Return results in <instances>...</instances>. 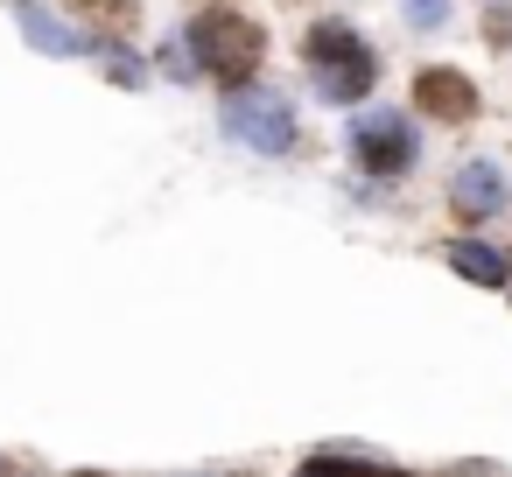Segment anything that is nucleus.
<instances>
[{
  "label": "nucleus",
  "mask_w": 512,
  "mask_h": 477,
  "mask_svg": "<svg viewBox=\"0 0 512 477\" xmlns=\"http://www.w3.org/2000/svg\"><path fill=\"white\" fill-rule=\"evenodd\" d=\"M190 50H197V71H211L218 85H246L253 64L267 57V36L260 22H246L239 8H204L190 22Z\"/></svg>",
  "instance_id": "f257e3e1"
},
{
  "label": "nucleus",
  "mask_w": 512,
  "mask_h": 477,
  "mask_svg": "<svg viewBox=\"0 0 512 477\" xmlns=\"http://www.w3.org/2000/svg\"><path fill=\"white\" fill-rule=\"evenodd\" d=\"M309 71H316V92H323L330 106H351V99L372 92L379 57H372L344 22H316V29H309Z\"/></svg>",
  "instance_id": "f03ea898"
},
{
  "label": "nucleus",
  "mask_w": 512,
  "mask_h": 477,
  "mask_svg": "<svg viewBox=\"0 0 512 477\" xmlns=\"http://www.w3.org/2000/svg\"><path fill=\"white\" fill-rule=\"evenodd\" d=\"M225 134L246 141V148H260V155H288L295 148V113L274 92H232L225 99Z\"/></svg>",
  "instance_id": "7ed1b4c3"
},
{
  "label": "nucleus",
  "mask_w": 512,
  "mask_h": 477,
  "mask_svg": "<svg viewBox=\"0 0 512 477\" xmlns=\"http://www.w3.org/2000/svg\"><path fill=\"white\" fill-rule=\"evenodd\" d=\"M351 155H358V169H372V176H407L414 155H421V141H414L407 113H358V120H351Z\"/></svg>",
  "instance_id": "20e7f679"
},
{
  "label": "nucleus",
  "mask_w": 512,
  "mask_h": 477,
  "mask_svg": "<svg viewBox=\"0 0 512 477\" xmlns=\"http://www.w3.org/2000/svg\"><path fill=\"white\" fill-rule=\"evenodd\" d=\"M414 106L435 113V120H470V113H477V85H470L463 71H442V64H435V71L414 78Z\"/></svg>",
  "instance_id": "39448f33"
},
{
  "label": "nucleus",
  "mask_w": 512,
  "mask_h": 477,
  "mask_svg": "<svg viewBox=\"0 0 512 477\" xmlns=\"http://www.w3.org/2000/svg\"><path fill=\"white\" fill-rule=\"evenodd\" d=\"M498 204H505V176H498L491 162H470V169L456 176V211H463V218H491Z\"/></svg>",
  "instance_id": "423d86ee"
},
{
  "label": "nucleus",
  "mask_w": 512,
  "mask_h": 477,
  "mask_svg": "<svg viewBox=\"0 0 512 477\" xmlns=\"http://www.w3.org/2000/svg\"><path fill=\"white\" fill-rule=\"evenodd\" d=\"M449 267H456L463 281H477V288H505V281H512L505 253L484 246V239H456V246H449Z\"/></svg>",
  "instance_id": "0eeeda50"
},
{
  "label": "nucleus",
  "mask_w": 512,
  "mask_h": 477,
  "mask_svg": "<svg viewBox=\"0 0 512 477\" xmlns=\"http://www.w3.org/2000/svg\"><path fill=\"white\" fill-rule=\"evenodd\" d=\"M22 36H29L36 50H50V57H85V36H78V29H64L57 15L29 8V0H22Z\"/></svg>",
  "instance_id": "6e6552de"
},
{
  "label": "nucleus",
  "mask_w": 512,
  "mask_h": 477,
  "mask_svg": "<svg viewBox=\"0 0 512 477\" xmlns=\"http://www.w3.org/2000/svg\"><path fill=\"white\" fill-rule=\"evenodd\" d=\"M295 477H379L372 463H358V456H309Z\"/></svg>",
  "instance_id": "1a4fd4ad"
},
{
  "label": "nucleus",
  "mask_w": 512,
  "mask_h": 477,
  "mask_svg": "<svg viewBox=\"0 0 512 477\" xmlns=\"http://www.w3.org/2000/svg\"><path fill=\"white\" fill-rule=\"evenodd\" d=\"M407 22L414 29H442L449 22V0H407Z\"/></svg>",
  "instance_id": "9d476101"
},
{
  "label": "nucleus",
  "mask_w": 512,
  "mask_h": 477,
  "mask_svg": "<svg viewBox=\"0 0 512 477\" xmlns=\"http://www.w3.org/2000/svg\"><path fill=\"white\" fill-rule=\"evenodd\" d=\"M484 43H498V50L512 43V8H491V15H484Z\"/></svg>",
  "instance_id": "9b49d317"
},
{
  "label": "nucleus",
  "mask_w": 512,
  "mask_h": 477,
  "mask_svg": "<svg viewBox=\"0 0 512 477\" xmlns=\"http://www.w3.org/2000/svg\"><path fill=\"white\" fill-rule=\"evenodd\" d=\"M106 71H113L120 85H141V64H134V50H106Z\"/></svg>",
  "instance_id": "f8f14e48"
},
{
  "label": "nucleus",
  "mask_w": 512,
  "mask_h": 477,
  "mask_svg": "<svg viewBox=\"0 0 512 477\" xmlns=\"http://www.w3.org/2000/svg\"><path fill=\"white\" fill-rule=\"evenodd\" d=\"M85 15H106L113 29H127V22H134V8H127V0H85Z\"/></svg>",
  "instance_id": "ddd939ff"
}]
</instances>
